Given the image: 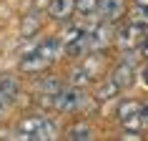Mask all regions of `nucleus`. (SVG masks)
I'll return each instance as SVG.
<instances>
[{
    "label": "nucleus",
    "instance_id": "nucleus-1",
    "mask_svg": "<svg viewBox=\"0 0 148 141\" xmlns=\"http://www.w3.org/2000/svg\"><path fill=\"white\" fill-rule=\"evenodd\" d=\"M63 53V40H45L38 48H33L30 53H25L20 58V70L25 73H43L50 63Z\"/></svg>",
    "mask_w": 148,
    "mask_h": 141
},
{
    "label": "nucleus",
    "instance_id": "nucleus-2",
    "mask_svg": "<svg viewBox=\"0 0 148 141\" xmlns=\"http://www.w3.org/2000/svg\"><path fill=\"white\" fill-rule=\"evenodd\" d=\"M18 139H30V141L55 139V124L43 116H25L18 124Z\"/></svg>",
    "mask_w": 148,
    "mask_h": 141
},
{
    "label": "nucleus",
    "instance_id": "nucleus-3",
    "mask_svg": "<svg viewBox=\"0 0 148 141\" xmlns=\"http://www.w3.org/2000/svg\"><path fill=\"white\" fill-rule=\"evenodd\" d=\"M148 28L146 25H138V23H128L121 28V30L116 33V46L121 53H136V50H140V46H143V40H146L148 35Z\"/></svg>",
    "mask_w": 148,
    "mask_h": 141
},
{
    "label": "nucleus",
    "instance_id": "nucleus-4",
    "mask_svg": "<svg viewBox=\"0 0 148 141\" xmlns=\"http://www.w3.org/2000/svg\"><path fill=\"white\" fill-rule=\"evenodd\" d=\"M140 106L143 103L133 101V98H125V101L118 103L116 109V118L118 124L123 126V131H131V133H138L143 129V116H140Z\"/></svg>",
    "mask_w": 148,
    "mask_h": 141
},
{
    "label": "nucleus",
    "instance_id": "nucleus-5",
    "mask_svg": "<svg viewBox=\"0 0 148 141\" xmlns=\"http://www.w3.org/2000/svg\"><path fill=\"white\" fill-rule=\"evenodd\" d=\"M83 98H86V96L80 93L78 86H68V88L63 86L60 91L53 96V106H55V111H60V113H73V111L80 109Z\"/></svg>",
    "mask_w": 148,
    "mask_h": 141
},
{
    "label": "nucleus",
    "instance_id": "nucleus-6",
    "mask_svg": "<svg viewBox=\"0 0 148 141\" xmlns=\"http://www.w3.org/2000/svg\"><path fill=\"white\" fill-rule=\"evenodd\" d=\"M110 78L116 81L121 88H131L133 83H136V63H133V53H123V61L113 68Z\"/></svg>",
    "mask_w": 148,
    "mask_h": 141
},
{
    "label": "nucleus",
    "instance_id": "nucleus-7",
    "mask_svg": "<svg viewBox=\"0 0 148 141\" xmlns=\"http://www.w3.org/2000/svg\"><path fill=\"white\" fill-rule=\"evenodd\" d=\"M113 23H98L95 28H90V53H101L103 48H108V43L116 35H113V28H110Z\"/></svg>",
    "mask_w": 148,
    "mask_h": 141
},
{
    "label": "nucleus",
    "instance_id": "nucleus-8",
    "mask_svg": "<svg viewBox=\"0 0 148 141\" xmlns=\"http://www.w3.org/2000/svg\"><path fill=\"white\" fill-rule=\"evenodd\" d=\"M98 15H101V20H106V23L121 20V18L125 15V0H101Z\"/></svg>",
    "mask_w": 148,
    "mask_h": 141
},
{
    "label": "nucleus",
    "instance_id": "nucleus-9",
    "mask_svg": "<svg viewBox=\"0 0 148 141\" xmlns=\"http://www.w3.org/2000/svg\"><path fill=\"white\" fill-rule=\"evenodd\" d=\"M75 13V0H48V15L53 20H68Z\"/></svg>",
    "mask_w": 148,
    "mask_h": 141
},
{
    "label": "nucleus",
    "instance_id": "nucleus-10",
    "mask_svg": "<svg viewBox=\"0 0 148 141\" xmlns=\"http://www.w3.org/2000/svg\"><path fill=\"white\" fill-rule=\"evenodd\" d=\"M121 91H123V88H121V86H118V83H116V81H113V78H110V76H108V78L103 81L101 86L95 88V101H98V103L113 101V98H116V96L121 93Z\"/></svg>",
    "mask_w": 148,
    "mask_h": 141
},
{
    "label": "nucleus",
    "instance_id": "nucleus-11",
    "mask_svg": "<svg viewBox=\"0 0 148 141\" xmlns=\"http://www.w3.org/2000/svg\"><path fill=\"white\" fill-rule=\"evenodd\" d=\"M65 136L70 141H90L93 139V129L88 124H75V126H70L68 131H65Z\"/></svg>",
    "mask_w": 148,
    "mask_h": 141
},
{
    "label": "nucleus",
    "instance_id": "nucleus-12",
    "mask_svg": "<svg viewBox=\"0 0 148 141\" xmlns=\"http://www.w3.org/2000/svg\"><path fill=\"white\" fill-rule=\"evenodd\" d=\"M90 81H93V68H88V63H86V66H80V68L73 70V76H70V86L83 88V86H88Z\"/></svg>",
    "mask_w": 148,
    "mask_h": 141
},
{
    "label": "nucleus",
    "instance_id": "nucleus-13",
    "mask_svg": "<svg viewBox=\"0 0 148 141\" xmlns=\"http://www.w3.org/2000/svg\"><path fill=\"white\" fill-rule=\"evenodd\" d=\"M38 88L43 91V96H48V101L53 103V96H55V93H58V91L63 88V83H60L58 78H55V76H50V78L45 76V78H43V81L38 83Z\"/></svg>",
    "mask_w": 148,
    "mask_h": 141
},
{
    "label": "nucleus",
    "instance_id": "nucleus-14",
    "mask_svg": "<svg viewBox=\"0 0 148 141\" xmlns=\"http://www.w3.org/2000/svg\"><path fill=\"white\" fill-rule=\"evenodd\" d=\"M128 20H131V23H138V25H146V28H148V5H138V3H133L131 13H128Z\"/></svg>",
    "mask_w": 148,
    "mask_h": 141
},
{
    "label": "nucleus",
    "instance_id": "nucleus-15",
    "mask_svg": "<svg viewBox=\"0 0 148 141\" xmlns=\"http://www.w3.org/2000/svg\"><path fill=\"white\" fill-rule=\"evenodd\" d=\"M38 30H40V18L35 15V13H28V15L23 18V35L30 38V35H35Z\"/></svg>",
    "mask_w": 148,
    "mask_h": 141
},
{
    "label": "nucleus",
    "instance_id": "nucleus-16",
    "mask_svg": "<svg viewBox=\"0 0 148 141\" xmlns=\"http://www.w3.org/2000/svg\"><path fill=\"white\" fill-rule=\"evenodd\" d=\"M98 5H101V0H75V13L93 15V13H98Z\"/></svg>",
    "mask_w": 148,
    "mask_h": 141
},
{
    "label": "nucleus",
    "instance_id": "nucleus-17",
    "mask_svg": "<svg viewBox=\"0 0 148 141\" xmlns=\"http://www.w3.org/2000/svg\"><path fill=\"white\" fill-rule=\"evenodd\" d=\"M83 33H86V28H80V25H70V28H65V33H63V46H68L70 40L80 38Z\"/></svg>",
    "mask_w": 148,
    "mask_h": 141
},
{
    "label": "nucleus",
    "instance_id": "nucleus-18",
    "mask_svg": "<svg viewBox=\"0 0 148 141\" xmlns=\"http://www.w3.org/2000/svg\"><path fill=\"white\" fill-rule=\"evenodd\" d=\"M140 116H143V126H148V101L140 106Z\"/></svg>",
    "mask_w": 148,
    "mask_h": 141
},
{
    "label": "nucleus",
    "instance_id": "nucleus-19",
    "mask_svg": "<svg viewBox=\"0 0 148 141\" xmlns=\"http://www.w3.org/2000/svg\"><path fill=\"white\" fill-rule=\"evenodd\" d=\"M140 53H143V58L148 61V35H146V40H143V46H140Z\"/></svg>",
    "mask_w": 148,
    "mask_h": 141
},
{
    "label": "nucleus",
    "instance_id": "nucleus-20",
    "mask_svg": "<svg viewBox=\"0 0 148 141\" xmlns=\"http://www.w3.org/2000/svg\"><path fill=\"white\" fill-rule=\"evenodd\" d=\"M140 81H143V83H146V86H148V66H146V68H143V70H140Z\"/></svg>",
    "mask_w": 148,
    "mask_h": 141
},
{
    "label": "nucleus",
    "instance_id": "nucleus-21",
    "mask_svg": "<svg viewBox=\"0 0 148 141\" xmlns=\"http://www.w3.org/2000/svg\"><path fill=\"white\" fill-rule=\"evenodd\" d=\"M133 3H138V5H148V0H133Z\"/></svg>",
    "mask_w": 148,
    "mask_h": 141
},
{
    "label": "nucleus",
    "instance_id": "nucleus-22",
    "mask_svg": "<svg viewBox=\"0 0 148 141\" xmlns=\"http://www.w3.org/2000/svg\"><path fill=\"white\" fill-rule=\"evenodd\" d=\"M45 3H48V0H45Z\"/></svg>",
    "mask_w": 148,
    "mask_h": 141
}]
</instances>
